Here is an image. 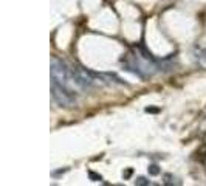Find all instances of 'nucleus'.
I'll return each instance as SVG.
<instances>
[{
    "mask_svg": "<svg viewBox=\"0 0 206 186\" xmlns=\"http://www.w3.org/2000/svg\"><path fill=\"white\" fill-rule=\"evenodd\" d=\"M51 90H53L54 101L61 105H73L76 102V96H75L73 90H70L67 87H62V86H57V84L51 82Z\"/></svg>",
    "mask_w": 206,
    "mask_h": 186,
    "instance_id": "1",
    "label": "nucleus"
},
{
    "mask_svg": "<svg viewBox=\"0 0 206 186\" xmlns=\"http://www.w3.org/2000/svg\"><path fill=\"white\" fill-rule=\"evenodd\" d=\"M200 59H202V62H203V64H206V51H203V54L200 56Z\"/></svg>",
    "mask_w": 206,
    "mask_h": 186,
    "instance_id": "2",
    "label": "nucleus"
}]
</instances>
